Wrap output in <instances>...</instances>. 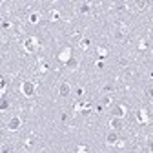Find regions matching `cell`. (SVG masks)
<instances>
[{
    "label": "cell",
    "mask_w": 153,
    "mask_h": 153,
    "mask_svg": "<svg viewBox=\"0 0 153 153\" xmlns=\"http://www.w3.org/2000/svg\"><path fill=\"white\" fill-rule=\"evenodd\" d=\"M20 91L24 93V97H33V95L37 93V86H35V82L26 80V82H22V86H20Z\"/></svg>",
    "instance_id": "cell-1"
},
{
    "label": "cell",
    "mask_w": 153,
    "mask_h": 153,
    "mask_svg": "<svg viewBox=\"0 0 153 153\" xmlns=\"http://www.w3.org/2000/svg\"><path fill=\"white\" fill-rule=\"evenodd\" d=\"M24 49L27 53H37L38 51V38L37 37H29L24 40Z\"/></svg>",
    "instance_id": "cell-2"
},
{
    "label": "cell",
    "mask_w": 153,
    "mask_h": 153,
    "mask_svg": "<svg viewBox=\"0 0 153 153\" xmlns=\"http://www.w3.org/2000/svg\"><path fill=\"white\" fill-rule=\"evenodd\" d=\"M57 58H58V60L66 66V64H68V62L73 58V51H71V48H64V49L58 53V57H57Z\"/></svg>",
    "instance_id": "cell-3"
},
{
    "label": "cell",
    "mask_w": 153,
    "mask_h": 153,
    "mask_svg": "<svg viewBox=\"0 0 153 153\" xmlns=\"http://www.w3.org/2000/svg\"><path fill=\"white\" fill-rule=\"evenodd\" d=\"M20 126H22V118H20V117L9 118V122H7V129H9V131H18Z\"/></svg>",
    "instance_id": "cell-4"
},
{
    "label": "cell",
    "mask_w": 153,
    "mask_h": 153,
    "mask_svg": "<svg viewBox=\"0 0 153 153\" xmlns=\"http://www.w3.org/2000/svg\"><path fill=\"white\" fill-rule=\"evenodd\" d=\"M137 120H139L140 124H148L149 122V117H148L146 109H137Z\"/></svg>",
    "instance_id": "cell-5"
},
{
    "label": "cell",
    "mask_w": 153,
    "mask_h": 153,
    "mask_svg": "<svg viewBox=\"0 0 153 153\" xmlns=\"http://www.w3.org/2000/svg\"><path fill=\"white\" fill-rule=\"evenodd\" d=\"M111 113H113V117H118V118H122V117L126 115V108H124L122 104H117V106H113Z\"/></svg>",
    "instance_id": "cell-6"
},
{
    "label": "cell",
    "mask_w": 153,
    "mask_h": 153,
    "mask_svg": "<svg viewBox=\"0 0 153 153\" xmlns=\"http://www.w3.org/2000/svg\"><path fill=\"white\" fill-rule=\"evenodd\" d=\"M58 93H60V97H69V93H71V86H69L68 82H62L60 87H58Z\"/></svg>",
    "instance_id": "cell-7"
},
{
    "label": "cell",
    "mask_w": 153,
    "mask_h": 153,
    "mask_svg": "<svg viewBox=\"0 0 153 153\" xmlns=\"http://www.w3.org/2000/svg\"><path fill=\"white\" fill-rule=\"evenodd\" d=\"M106 142H108V144H118V135H117V131H109L108 137H106Z\"/></svg>",
    "instance_id": "cell-8"
},
{
    "label": "cell",
    "mask_w": 153,
    "mask_h": 153,
    "mask_svg": "<svg viewBox=\"0 0 153 153\" xmlns=\"http://www.w3.org/2000/svg\"><path fill=\"white\" fill-rule=\"evenodd\" d=\"M109 124L113 126V129H120V128H122V118H118V117H113L111 120H109Z\"/></svg>",
    "instance_id": "cell-9"
},
{
    "label": "cell",
    "mask_w": 153,
    "mask_h": 153,
    "mask_svg": "<svg viewBox=\"0 0 153 153\" xmlns=\"http://www.w3.org/2000/svg\"><path fill=\"white\" fill-rule=\"evenodd\" d=\"M66 68H69V69H76V68H79V60H76V58L73 57L68 64H66Z\"/></svg>",
    "instance_id": "cell-10"
},
{
    "label": "cell",
    "mask_w": 153,
    "mask_h": 153,
    "mask_svg": "<svg viewBox=\"0 0 153 153\" xmlns=\"http://www.w3.org/2000/svg\"><path fill=\"white\" fill-rule=\"evenodd\" d=\"M38 20H40V13H37V11H33V13L29 15V22H31V24H37Z\"/></svg>",
    "instance_id": "cell-11"
},
{
    "label": "cell",
    "mask_w": 153,
    "mask_h": 153,
    "mask_svg": "<svg viewBox=\"0 0 153 153\" xmlns=\"http://www.w3.org/2000/svg\"><path fill=\"white\" fill-rule=\"evenodd\" d=\"M97 53H98V57H100V58H106V57H108V49H106V48H102V46H98V48H97Z\"/></svg>",
    "instance_id": "cell-12"
},
{
    "label": "cell",
    "mask_w": 153,
    "mask_h": 153,
    "mask_svg": "<svg viewBox=\"0 0 153 153\" xmlns=\"http://www.w3.org/2000/svg\"><path fill=\"white\" fill-rule=\"evenodd\" d=\"M126 37H128V33H126V31H122V29H118V31L115 33V38H117V40H124Z\"/></svg>",
    "instance_id": "cell-13"
},
{
    "label": "cell",
    "mask_w": 153,
    "mask_h": 153,
    "mask_svg": "<svg viewBox=\"0 0 153 153\" xmlns=\"http://www.w3.org/2000/svg\"><path fill=\"white\" fill-rule=\"evenodd\" d=\"M89 9H91V6L87 4V2L80 4V7H79V11H80V13H89Z\"/></svg>",
    "instance_id": "cell-14"
},
{
    "label": "cell",
    "mask_w": 153,
    "mask_h": 153,
    "mask_svg": "<svg viewBox=\"0 0 153 153\" xmlns=\"http://www.w3.org/2000/svg\"><path fill=\"white\" fill-rule=\"evenodd\" d=\"M49 18H51V20H58V18H60V13H58L57 9H53L51 13H49Z\"/></svg>",
    "instance_id": "cell-15"
},
{
    "label": "cell",
    "mask_w": 153,
    "mask_h": 153,
    "mask_svg": "<svg viewBox=\"0 0 153 153\" xmlns=\"http://www.w3.org/2000/svg\"><path fill=\"white\" fill-rule=\"evenodd\" d=\"M80 48H84V49L89 48V38H82L80 40Z\"/></svg>",
    "instance_id": "cell-16"
},
{
    "label": "cell",
    "mask_w": 153,
    "mask_h": 153,
    "mask_svg": "<svg viewBox=\"0 0 153 153\" xmlns=\"http://www.w3.org/2000/svg\"><path fill=\"white\" fill-rule=\"evenodd\" d=\"M0 82H2V84H0V91H2V95H4V93H6V87H7V80H6V79H2Z\"/></svg>",
    "instance_id": "cell-17"
},
{
    "label": "cell",
    "mask_w": 153,
    "mask_h": 153,
    "mask_svg": "<svg viewBox=\"0 0 153 153\" xmlns=\"http://www.w3.org/2000/svg\"><path fill=\"white\" fill-rule=\"evenodd\" d=\"M146 97L149 98V100H153V86H149L148 89H146Z\"/></svg>",
    "instance_id": "cell-18"
},
{
    "label": "cell",
    "mask_w": 153,
    "mask_h": 153,
    "mask_svg": "<svg viewBox=\"0 0 153 153\" xmlns=\"http://www.w3.org/2000/svg\"><path fill=\"white\" fill-rule=\"evenodd\" d=\"M7 106H9V102L6 100V98H2V104H0V109H2V111H6V109H7Z\"/></svg>",
    "instance_id": "cell-19"
},
{
    "label": "cell",
    "mask_w": 153,
    "mask_h": 153,
    "mask_svg": "<svg viewBox=\"0 0 153 153\" xmlns=\"http://www.w3.org/2000/svg\"><path fill=\"white\" fill-rule=\"evenodd\" d=\"M102 106H111V98H109V97H104V98H102Z\"/></svg>",
    "instance_id": "cell-20"
},
{
    "label": "cell",
    "mask_w": 153,
    "mask_h": 153,
    "mask_svg": "<svg viewBox=\"0 0 153 153\" xmlns=\"http://www.w3.org/2000/svg\"><path fill=\"white\" fill-rule=\"evenodd\" d=\"M109 91H113V86L111 84H106L104 86V93H109Z\"/></svg>",
    "instance_id": "cell-21"
},
{
    "label": "cell",
    "mask_w": 153,
    "mask_h": 153,
    "mask_svg": "<svg viewBox=\"0 0 153 153\" xmlns=\"http://www.w3.org/2000/svg\"><path fill=\"white\" fill-rule=\"evenodd\" d=\"M146 6H148V2H137V7H139V9H144Z\"/></svg>",
    "instance_id": "cell-22"
},
{
    "label": "cell",
    "mask_w": 153,
    "mask_h": 153,
    "mask_svg": "<svg viewBox=\"0 0 153 153\" xmlns=\"http://www.w3.org/2000/svg\"><path fill=\"white\" fill-rule=\"evenodd\" d=\"M139 48H140V49H146V40H142V42L139 44Z\"/></svg>",
    "instance_id": "cell-23"
},
{
    "label": "cell",
    "mask_w": 153,
    "mask_h": 153,
    "mask_svg": "<svg viewBox=\"0 0 153 153\" xmlns=\"http://www.w3.org/2000/svg\"><path fill=\"white\" fill-rule=\"evenodd\" d=\"M2 27H4V29L9 27V22H7V20H2Z\"/></svg>",
    "instance_id": "cell-24"
},
{
    "label": "cell",
    "mask_w": 153,
    "mask_h": 153,
    "mask_svg": "<svg viewBox=\"0 0 153 153\" xmlns=\"http://www.w3.org/2000/svg\"><path fill=\"white\" fill-rule=\"evenodd\" d=\"M148 148H149V153H153V140L149 142V146H148Z\"/></svg>",
    "instance_id": "cell-25"
},
{
    "label": "cell",
    "mask_w": 153,
    "mask_h": 153,
    "mask_svg": "<svg viewBox=\"0 0 153 153\" xmlns=\"http://www.w3.org/2000/svg\"><path fill=\"white\" fill-rule=\"evenodd\" d=\"M2 153H9V151H7V148H4V149H2Z\"/></svg>",
    "instance_id": "cell-26"
},
{
    "label": "cell",
    "mask_w": 153,
    "mask_h": 153,
    "mask_svg": "<svg viewBox=\"0 0 153 153\" xmlns=\"http://www.w3.org/2000/svg\"><path fill=\"white\" fill-rule=\"evenodd\" d=\"M79 153H87V151H82V149H79Z\"/></svg>",
    "instance_id": "cell-27"
}]
</instances>
